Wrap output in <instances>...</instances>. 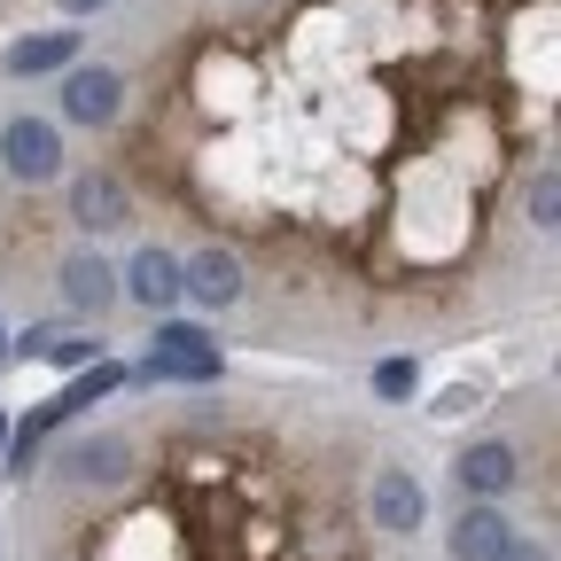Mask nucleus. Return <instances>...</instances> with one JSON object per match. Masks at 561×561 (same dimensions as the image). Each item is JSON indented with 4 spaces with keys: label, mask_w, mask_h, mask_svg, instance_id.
I'll use <instances>...</instances> for the list:
<instances>
[{
    "label": "nucleus",
    "mask_w": 561,
    "mask_h": 561,
    "mask_svg": "<svg viewBox=\"0 0 561 561\" xmlns=\"http://www.w3.org/2000/svg\"><path fill=\"white\" fill-rule=\"evenodd\" d=\"M0 445H9V421H0Z\"/></svg>",
    "instance_id": "nucleus-19"
},
{
    "label": "nucleus",
    "mask_w": 561,
    "mask_h": 561,
    "mask_svg": "<svg viewBox=\"0 0 561 561\" xmlns=\"http://www.w3.org/2000/svg\"><path fill=\"white\" fill-rule=\"evenodd\" d=\"M180 289H187L195 305H210V312L234 305V297H242V265H234V250H203V257H187V265H180Z\"/></svg>",
    "instance_id": "nucleus-5"
},
{
    "label": "nucleus",
    "mask_w": 561,
    "mask_h": 561,
    "mask_svg": "<svg viewBox=\"0 0 561 561\" xmlns=\"http://www.w3.org/2000/svg\"><path fill=\"white\" fill-rule=\"evenodd\" d=\"M500 561H546V546H538V538H507Z\"/></svg>",
    "instance_id": "nucleus-17"
},
{
    "label": "nucleus",
    "mask_w": 561,
    "mask_h": 561,
    "mask_svg": "<svg viewBox=\"0 0 561 561\" xmlns=\"http://www.w3.org/2000/svg\"><path fill=\"white\" fill-rule=\"evenodd\" d=\"M117 110H125V79L117 70H70L62 79V117L70 125H117Z\"/></svg>",
    "instance_id": "nucleus-3"
},
{
    "label": "nucleus",
    "mask_w": 561,
    "mask_h": 561,
    "mask_svg": "<svg viewBox=\"0 0 561 561\" xmlns=\"http://www.w3.org/2000/svg\"><path fill=\"white\" fill-rule=\"evenodd\" d=\"M87 9H110V0H62V16H87Z\"/></svg>",
    "instance_id": "nucleus-18"
},
{
    "label": "nucleus",
    "mask_w": 561,
    "mask_h": 561,
    "mask_svg": "<svg viewBox=\"0 0 561 561\" xmlns=\"http://www.w3.org/2000/svg\"><path fill=\"white\" fill-rule=\"evenodd\" d=\"M117 382H125V367H94V375H79V382H70V390L55 398V405H39V413L24 421V437H47L55 421H70V413H87V405H94V398H110Z\"/></svg>",
    "instance_id": "nucleus-8"
},
{
    "label": "nucleus",
    "mask_w": 561,
    "mask_h": 561,
    "mask_svg": "<svg viewBox=\"0 0 561 561\" xmlns=\"http://www.w3.org/2000/svg\"><path fill=\"white\" fill-rule=\"evenodd\" d=\"M0 351H9V328H0Z\"/></svg>",
    "instance_id": "nucleus-20"
},
{
    "label": "nucleus",
    "mask_w": 561,
    "mask_h": 561,
    "mask_svg": "<svg viewBox=\"0 0 561 561\" xmlns=\"http://www.w3.org/2000/svg\"><path fill=\"white\" fill-rule=\"evenodd\" d=\"M515 476H523V460H515V445H500V437H483V445H468V453H460V491H476V500L507 491Z\"/></svg>",
    "instance_id": "nucleus-6"
},
{
    "label": "nucleus",
    "mask_w": 561,
    "mask_h": 561,
    "mask_svg": "<svg viewBox=\"0 0 561 561\" xmlns=\"http://www.w3.org/2000/svg\"><path fill=\"white\" fill-rule=\"evenodd\" d=\"M553 203H561V172L538 164V180H530V227L538 234H553Z\"/></svg>",
    "instance_id": "nucleus-14"
},
{
    "label": "nucleus",
    "mask_w": 561,
    "mask_h": 561,
    "mask_svg": "<svg viewBox=\"0 0 561 561\" xmlns=\"http://www.w3.org/2000/svg\"><path fill=\"white\" fill-rule=\"evenodd\" d=\"M0 164H9L24 187H32V180H55V172H62V133H55L47 117H16L9 133H0Z\"/></svg>",
    "instance_id": "nucleus-2"
},
{
    "label": "nucleus",
    "mask_w": 561,
    "mask_h": 561,
    "mask_svg": "<svg viewBox=\"0 0 561 561\" xmlns=\"http://www.w3.org/2000/svg\"><path fill=\"white\" fill-rule=\"evenodd\" d=\"M70 219H79V227H94V234L125 227V219H133V195H125V180H117V172H79V180H70Z\"/></svg>",
    "instance_id": "nucleus-4"
},
{
    "label": "nucleus",
    "mask_w": 561,
    "mask_h": 561,
    "mask_svg": "<svg viewBox=\"0 0 561 561\" xmlns=\"http://www.w3.org/2000/svg\"><path fill=\"white\" fill-rule=\"evenodd\" d=\"M94 351H102V343H87V335H55V343L39 351V359H55V367H87Z\"/></svg>",
    "instance_id": "nucleus-16"
},
{
    "label": "nucleus",
    "mask_w": 561,
    "mask_h": 561,
    "mask_svg": "<svg viewBox=\"0 0 561 561\" xmlns=\"http://www.w3.org/2000/svg\"><path fill=\"white\" fill-rule=\"evenodd\" d=\"M62 297L79 305V312H102V305L117 297V273H110L102 257H70V265H62Z\"/></svg>",
    "instance_id": "nucleus-13"
},
{
    "label": "nucleus",
    "mask_w": 561,
    "mask_h": 561,
    "mask_svg": "<svg viewBox=\"0 0 561 561\" xmlns=\"http://www.w3.org/2000/svg\"><path fill=\"white\" fill-rule=\"evenodd\" d=\"M125 460H133V445L125 437H87V445H70V476H79V483H117L125 476Z\"/></svg>",
    "instance_id": "nucleus-12"
},
{
    "label": "nucleus",
    "mask_w": 561,
    "mask_h": 561,
    "mask_svg": "<svg viewBox=\"0 0 561 561\" xmlns=\"http://www.w3.org/2000/svg\"><path fill=\"white\" fill-rule=\"evenodd\" d=\"M125 289H133V305H149V312H164V305L180 297V257L149 242V250L133 257V273H125Z\"/></svg>",
    "instance_id": "nucleus-9"
},
{
    "label": "nucleus",
    "mask_w": 561,
    "mask_h": 561,
    "mask_svg": "<svg viewBox=\"0 0 561 561\" xmlns=\"http://www.w3.org/2000/svg\"><path fill=\"white\" fill-rule=\"evenodd\" d=\"M515 538L507 515H491V507H468L460 530H453V561H500V546Z\"/></svg>",
    "instance_id": "nucleus-11"
},
{
    "label": "nucleus",
    "mask_w": 561,
    "mask_h": 561,
    "mask_svg": "<svg viewBox=\"0 0 561 561\" xmlns=\"http://www.w3.org/2000/svg\"><path fill=\"white\" fill-rule=\"evenodd\" d=\"M413 382H421L413 359H382V367H375V390H382V398H413Z\"/></svg>",
    "instance_id": "nucleus-15"
},
{
    "label": "nucleus",
    "mask_w": 561,
    "mask_h": 561,
    "mask_svg": "<svg viewBox=\"0 0 561 561\" xmlns=\"http://www.w3.org/2000/svg\"><path fill=\"white\" fill-rule=\"evenodd\" d=\"M79 62V32H39L9 47V79H39V70H70Z\"/></svg>",
    "instance_id": "nucleus-10"
},
{
    "label": "nucleus",
    "mask_w": 561,
    "mask_h": 561,
    "mask_svg": "<svg viewBox=\"0 0 561 561\" xmlns=\"http://www.w3.org/2000/svg\"><path fill=\"white\" fill-rule=\"evenodd\" d=\"M149 382H219V343L203 328H157Z\"/></svg>",
    "instance_id": "nucleus-1"
},
{
    "label": "nucleus",
    "mask_w": 561,
    "mask_h": 561,
    "mask_svg": "<svg viewBox=\"0 0 561 561\" xmlns=\"http://www.w3.org/2000/svg\"><path fill=\"white\" fill-rule=\"evenodd\" d=\"M421 507H430V500H421V483H413L405 468H382V476H375V530L405 538V530L421 523Z\"/></svg>",
    "instance_id": "nucleus-7"
}]
</instances>
